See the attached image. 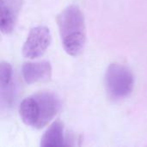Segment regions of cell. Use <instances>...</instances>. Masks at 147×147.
Wrapping results in <instances>:
<instances>
[{
    "mask_svg": "<svg viewBox=\"0 0 147 147\" xmlns=\"http://www.w3.org/2000/svg\"><path fill=\"white\" fill-rule=\"evenodd\" d=\"M57 24L65 51L71 56L80 55L86 43L84 14L76 5L64 9L57 16Z\"/></svg>",
    "mask_w": 147,
    "mask_h": 147,
    "instance_id": "cell-1",
    "label": "cell"
},
{
    "mask_svg": "<svg viewBox=\"0 0 147 147\" xmlns=\"http://www.w3.org/2000/svg\"><path fill=\"white\" fill-rule=\"evenodd\" d=\"M60 102L51 92H39L23 99L19 106V115L27 126L41 129L57 115Z\"/></svg>",
    "mask_w": 147,
    "mask_h": 147,
    "instance_id": "cell-2",
    "label": "cell"
},
{
    "mask_svg": "<svg viewBox=\"0 0 147 147\" xmlns=\"http://www.w3.org/2000/svg\"><path fill=\"white\" fill-rule=\"evenodd\" d=\"M105 85L109 95L115 99L128 96L134 87V77L131 70L121 64L108 66L105 73Z\"/></svg>",
    "mask_w": 147,
    "mask_h": 147,
    "instance_id": "cell-3",
    "label": "cell"
},
{
    "mask_svg": "<svg viewBox=\"0 0 147 147\" xmlns=\"http://www.w3.org/2000/svg\"><path fill=\"white\" fill-rule=\"evenodd\" d=\"M52 41L51 32L45 26L33 28L22 47V54L25 58L34 59L42 56Z\"/></svg>",
    "mask_w": 147,
    "mask_h": 147,
    "instance_id": "cell-4",
    "label": "cell"
},
{
    "mask_svg": "<svg viewBox=\"0 0 147 147\" xmlns=\"http://www.w3.org/2000/svg\"><path fill=\"white\" fill-rule=\"evenodd\" d=\"M22 0H0V29L4 34H10L22 9Z\"/></svg>",
    "mask_w": 147,
    "mask_h": 147,
    "instance_id": "cell-5",
    "label": "cell"
},
{
    "mask_svg": "<svg viewBox=\"0 0 147 147\" xmlns=\"http://www.w3.org/2000/svg\"><path fill=\"white\" fill-rule=\"evenodd\" d=\"M0 97L2 108L9 109L15 100V89L13 84L12 66L8 62L0 65Z\"/></svg>",
    "mask_w": 147,
    "mask_h": 147,
    "instance_id": "cell-6",
    "label": "cell"
},
{
    "mask_svg": "<svg viewBox=\"0 0 147 147\" xmlns=\"http://www.w3.org/2000/svg\"><path fill=\"white\" fill-rule=\"evenodd\" d=\"M22 78L28 84L47 82L52 77V66L47 61L28 62L22 68Z\"/></svg>",
    "mask_w": 147,
    "mask_h": 147,
    "instance_id": "cell-7",
    "label": "cell"
},
{
    "mask_svg": "<svg viewBox=\"0 0 147 147\" xmlns=\"http://www.w3.org/2000/svg\"><path fill=\"white\" fill-rule=\"evenodd\" d=\"M40 145L42 147H62L69 146V143L64 135L63 124L59 121L53 122L41 137Z\"/></svg>",
    "mask_w": 147,
    "mask_h": 147,
    "instance_id": "cell-8",
    "label": "cell"
}]
</instances>
